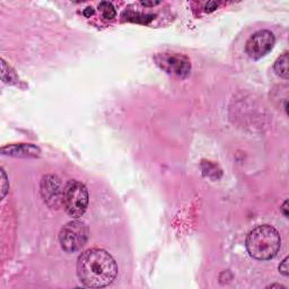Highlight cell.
<instances>
[{
  "label": "cell",
  "instance_id": "7c38bea8",
  "mask_svg": "<svg viewBox=\"0 0 289 289\" xmlns=\"http://www.w3.org/2000/svg\"><path fill=\"white\" fill-rule=\"evenodd\" d=\"M279 271H280V274H282L283 276H286V277L288 276V271H289V269H288V258L283 259V261L280 263Z\"/></svg>",
  "mask_w": 289,
  "mask_h": 289
},
{
  "label": "cell",
  "instance_id": "6da1fadb",
  "mask_svg": "<svg viewBox=\"0 0 289 289\" xmlns=\"http://www.w3.org/2000/svg\"><path fill=\"white\" fill-rule=\"evenodd\" d=\"M77 275L82 285L91 288L107 287L118 275V265L112 255L102 249H91L77 261Z\"/></svg>",
  "mask_w": 289,
  "mask_h": 289
},
{
  "label": "cell",
  "instance_id": "5bb4252c",
  "mask_svg": "<svg viewBox=\"0 0 289 289\" xmlns=\"http://www.w3.org/2000/svg\"><path fill=\"white\" fill-rule=\"evenodd\" d=\"M288 200H286L285 202H283V204L281 205V213L283 214V216L285 217H288Z\"/></svg>",
  "mask_w": 289,
  "mask_h": 289
},
{
  "label": "cell",
  "instance_id": "2e32d148",
  "mask_svg": "<svg viewBox=\"0 0 289 289\" xmlns=\"http://www.w3.org/2000/svg\"><path fill=\"white\" fill-rule=\"evenodd\" d=\"M159 2H141V5L143 6H155V5H158Z\"/></svg>",
  "mask_w": 289,
  "mask_h": 289
},
{
  "label": "cell",
  "instance_id": "8fae6325",
  "mask_svg": "<svg viewBox=\"0 0 289 289\" xmlns=\"http://www.w3.org/2000/svg\"><path fill=\"white\" fill-rule=\"evenodd\" d=\"M2 198L4 199L5 196H6V193H7V190H8V185H7V176L6 174H5V172L4 170H2Z\"/></svg>",
  "mask_w": 289,
  "mask_h": 289
},
{
  "label": "cell",
  "instance_id": "3957f363",
  "mask_svg": "<svg viewBox=\"0 0 289 289\" xmlns=\"http://www.w3.org/2000/svg\"><path fill=\"white\" fill-rule=\"evenodd\" d=\"M63 205L72 218H79L88 205V191L81 182L70 180L66 183L63 193Z\"/></svg>",
  "mask_w": 289,
  "mask_h": 289
},
{
  "label": "cell",
  "instance_id": "30bf717a",
  "mask_svg": "<svg viewBox=\"0 0 289 289\" xmlns=\"http://www.w3.org/2000/svg\"><path fill=\"white\" fill-rule=\"evenodd\" d=\"M98 8L101 10L102 16L105 19H113L115 17V8L111 3L109 2H102L98 5Z\"/></svg>",
  "mask_w": 289,
  "mask_h": 289
},
{
  "label": "cell",
  "instance_id": "4fadbf2b",
  "mask_svg": "<svg viewBox=\"0 0 289 289\" xmlns=\"http://www.w3.org/2000/svg\"><path fill=\"white\" fill-rule=\"evenodd\" d=\"M217 7H218V3H216V2H209L208 4H205L204 10H205V12H213V10L217 9Z\"/></svg>",
  "mask_w": 289,
  "mask_h": 289
},
{
  "label": "cell",
  "instance_id": "9a60e30c",
  "mask_svg": "<svg viewBox=\"0 0 289 289\" xmlns=\"http://www.w3.org/2000/svg\"><path fill=\"white\" fill-rule=\"evenodd\" d=\"M82 14H84V16H86V17H91L92 15H94V8L93 7H87L86 9H84Z\"/></svg>",
  "mask_w": 289,
  "mask_h": 289
},
{
  "label": "cell",
  "instance_id": "52a82bcc",
  "mask_svg": "<svg viewBox=\"0 0 289 289\" xmlns=\"http://www.w3.org/2000/svg\"><path fill=\"white\" fill-rule=\"evenodd\" d=\"M64 189L61 188V181L54 175L43 176L41 182V194L46 203L51 208H59L63 203Z\"/></svg>",
  "mask_w": 289,
  "mask_h": 289
},
{
  "label": "cell",
  "instance_id": "9c48e42d",
  "mask_svg": "<svg viewBox=\"0 0 289 289\" xmlns=\"http://www.w3.org/2000/svg\"><path fill=\"white\" fill-rule=\"evenodd\" d=\"M288 53L285 52L279 58L276 60L275 63V71L277 72L278 76L282 77V78L287 79L288 78Z\"/></svg>",
  "mask_w": 289,
  "mask_h": 289
},
{
  "label": "cell",
  "instance_id": "277c9868",
  "mask_svg": "<svg viewBox=\"0 0 289 289\" xmlns=\"http://www.w3.org/2000/svg\"><path fill=\"white\" fill-rule=\"evenodd\" d=\"M88 234L90 232L85 223L80 220L69 221L60 231V245L67 253H75L85 246Z\"/></svg>",
  "mask_w": 289,
  "mask_h": 289
},
{
  "label": "cell",
  "instance_id": "ba28073f",
  "mask_svg": "<svg viewBox=\"0 0 289 289\" xmlns=\"http://www.w3.org/2000/svg\"><path fill=\"white\" fill-rule=\"evenodd\" d=\"M2 152L5 155H10V156L35 157L40 154V149L32 144H13V146L4 147Z\"/></svg>",
  "mask_w": 289,
  "mask_h": 289
},
{
  "label": "cell",
  "instance_id": "5b68a950",
  "mask_svg": "<svg viewBox=\"0 0 289 289\" xmlns=\"http://www.w3.org/2000/svg\"><path fill=\"white\" fill-rule=\"evenodd\" d=\"M157 65L169 74L185 78L191 71V64L187 57L177 53H162L156 55Z\"/></svg>",
  "mask_w": 289,
  "mask_h": 289
},
{
  "label": "cell",
  "instance_id": "7a4b0ae2",
  "mask_svg": "<svg viewBox=\"0 0 289 289\" xmlns=\"http://www.w3.org/2000/svg\"><path fill=\"white\" fill-rule=\"evenodd\" d=\"M281 245L279 233L270 225H261L249 233L246 250L255 260L265 261L275 258Z\"/></svg>",
  "mask_w": 289,
  "mask_h": 289
},
{
  "label": "cell",
  "instance_id": "8992f818",
  "mask_svg": "<svg viewBox=\"0 0 289 289\" xmlns=\"http://www.w3.org/2000/svg\"><path fill=\"white\" fill-rule=\"evenodd\" d=\"M275 46V35L270 31H259L249 38L245 51L250 58L259 60L268 54Z\"/></svg>",
  "mask_w": 289,
  "mask_h": 289
}]
</instances>
